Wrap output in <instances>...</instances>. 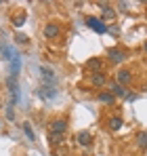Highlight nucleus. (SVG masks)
<instances>
[{
  "label": "nucleus",
  "mask_w": 147,
  "mask_h": 156,
  "mask_svg": "<svg viewBox=\"0 0 147 156\" xmlns=\"http://www.w3.org/2000/svg\"><path fill=\"white\" fill-rule=\"evenodd\" d=\"M109 129L111 131H120L122 129V118H118V116L111 118V120H109Z\"/></svg>",
  "instance_id": "obj_12"
},
{
  "label": "nucleus",
  "mask_w": 147,
  "mask_h": 156,
  "mask_svg": "<svg viewBox=\"0 0 147 156\" xmlns=\"http://www.w3.org/2000/svg\"><path fill=\"white\" fill-rule=\"evenodd\" d=\"M23 131H25V135H27L29 141H36V135H34V131H32V125H29V122H23Z\"/></svg>",
  "instance_id": "obj_14"
},
{
  "label": "nucleus",
  "mask_w": 147,
  "mask_h": 156,
  "mask_svg": "<svg viewBox=\"0 0 147 156\" xmlns=\"http://www.w3.org/2000/svg\"><path fill=\"white\" fill-rule=\"evenodd\" d=\"M78 144H80V146H88V144H91V135H88L86 131H80V133H78Z\"/></svg>",
  "instance_id": "obj_8"
},
{
  "label": "nucleus",
  "mask_w": 147,
  "mask_h": 156,
  "mask_svg": "<svg viewBox=\"0 0 147 156\" xmlns=\"http://www.w3.org/2000/svg\"><path fill=\"white\" fill-rule=\"evenodd\" d=\"M65 131H67V120H53V122H50V133L63 135Z\"/></svg>",
  "instance_id": "obj_3"
},
{
  "label": "nucleus",
  "mask_w": 147,
  "mask_h": 156,
  "mask_svg": "<svg viewBox=\"0 0 147 156\" xmlns=\"http://www.w3.org/2000/svg\"><path fill=\"white\" fill-rule=\"evenodd\" d=\"M145 51H147V42H145Z\"/></svg>",
  "instance_id": "obj_20"
},
{
  "label": "nucleus",
  "mask_w": 147,
  "mask_h": 156,
  "mask_svg": "<svg viewBox=\"0 0 147 156\" xmlns=\"http://www.w3.org/2000/svg\"><path fill=\"white\" fill-rule=\"evenodd\" d=\"M109 59L116 61V63H120V61H124V53L118 51V49H111V51H109Z\"/></svg>",
  "instance_id": "obj_7"
},
{
  "label": "nucleus",
  "mask_w": 147,
  "mask_h": 156,
  "mask_svg": "<svg viewBox=\"0 0 147 156\" xmlns=\"http://www.w3.org/2000/svg\"><path fill=\"white\" fill-rule=\"evenodd\" d=\"M36 93H38V97H42V99H46V101H50V99L57 97V89L50 87V84H42V87H38Z\"/></svg>",
  "instance_id": "obj_1"
},
{
  "label": "nucleus",
  "mask_w": 147,
  "mask_h": 156,
  "mask_svg": "<svg viewBox=\"0 0 147 156\" xmlns=\"http://www.w3.org/2000/svg\"><path fill=\"white\" fill-rule=\"evenodd\" d=\"M99 101H101V104H111V101H114V95H111V93H101V95H99Z\"/></svg>",
  "instance_id": "obj_15"
},
{
  "label": "nucleus",
  "mask_w": 147,
  "mask_h": 156,
  "mask_svg": "<svg viewBox=\"0 0 147 156\" xmlns=\"http://www.w3.org/2000/svg\"><path fill=\"white\" fill-rule=\"evenodd\" d=\"M116 76H118V84H126V82L130 80V72H126V70H122V72H118Z\"/></svg>",
  "instance_id": "obj_11"
},
{
  "label": "nucleus",
  "mask_w": 147,
  "mask_h": 156,
  "mask_svg": "<svg viewBox=\"0 0 147 156\" xmlns=\"http://www.w3.org/2000/svg\"><path fill=\"white\" fill-rule=\"evenodd\" d=\"M137 144H139L141 148H147V133H139V135H137Z\"/></svg>",
  "instance_id": "obj_16"
},
{
  "label": "nucleus",
  "mask_w": 147,
  "mask_h": 156,
  "mask_svg": "<svg viewBox=\"0 0 147 156\" xmlns=\"http://www.w3.org/2000/svg\"><path fill=\"white\" fill-rule=\"evenodd\" d=\"M63 141V135H59V133H50V144H61Z\"/></svg>",
  "instance_id": "obj_17"
},
{
  "label": "nucleus",
  "mask_w": 147,
  "mask_h": 156,
  "mask_svg": "<svg viewBox=\"0 0 147 156\" xmlns=\"http://www.w3.org/2000/svg\"><path fill=\"white\" fill-rule=\"evenodd\" d=\"M93 84H95V87H103V84H105V74H103V72L93 74Z\"/></svg>",
  "instance_id": "obj_10"
},
{
  "label": "nucleus",
  "mask_w": 147,
  "mask_h": 156,
  "mask_svg": "<svg viewBox=\"0 0 147 156\" xmlns=\"http://www.w3.org/2000/svg\"><path fill=\"white\" fill-rule=\"evenodd\" d=\"M86 23L93 27L97 34H105V32H107V26H105L101 19H97V17H88V19H86Z\"/></svg>",
  "instance_id": "obj_2"
},
{
  "label": "nucleus",
  "mask_w": 147,
  "mask_h": 156,
  "mask_svg": "<svg viewBox=\"0 0 147 156\" xmlns=\"http://www.w3.org/2000/svg\"><path fill=\"white\" fill-rule=\"evenodd\" d=\"M86 70H93L95 74H97V72H103V61H101V59H91V61L86 63Z\"/></svg>",
  "instance_id": "obj_5"
},
{
  "label": "nucleus",
  "mask_w": 147,
  "mask_h": 156,
  "mask_svg": "<svg viewBox=\"0 0 147 156\" xmlns=\"http://www.w3.org/2000/svg\"><path fill=\"white\" fill-rule=\"evenodd\" d=\"M57 34H59V27H57V26H53V23H50V26L44 27V36H46V38H55Z\"/></svg>",
  "instance_id": "obj_9"
},
{
  "label": "nucleus",
  "mask_w": 147,
  "mask_h": 156,
  "mask_svg": "<svg viewBox=\"0 0 147 156\" xmlns=\"http://www.w3.org/2000/svg\"><path fill=\"white\" fill-rule=\"evenodd\" d=\"M40 74H42V78H44V82H46V84H50V87L57 82V78H55V74H53V70H50V68H46V66H42V68H40Z\"/></svg>",
  "instance_id": "obj_4"
},
{
  "label": "nucleus",
  "mask_w": 147,
  "mask_h": 156,
  "mask_svg": "<svg viewBox=\"0 0 147 156\" xmlns=\"http://www.w3.org/2000/svg\"><path fill=\"white\" fill-rule=\"evenodd\" d=\"M101 11H103V17H105V19H114V17H116V11H114L109 4H101Z\"/></svg>",
  "instance_id": "obj_6"
},
{
  "label": "nucleus",
  "mask_w": 147,
  "mask_h": 156,
  "mask_svg": "<svg viewBox=\"0 0 147 156\" xmlns=\"http://www.w3.org/2000/svg\"><path fill=\"white\" fill-rule=\"evenodd\" d=\"M25 40H27V38H25L23 34H17V42H25Z\"/></svg>",
  "instance_id": "obj_19"
},
{
  "label": "nucleus",
  "mask_w": 147,
  "mask_h": 156,
  "mask_svg": "<svg viewBox=\"0 0 147 156\" xmlns=\"http://www.w3.org/2000/svg\"><path fill=\"white\" fill-rule=\"evenodd\" d=\"M111 95H114V97H124V95H126V91H124L122 84H114V89H111Z\"/></svg>",
  "instance_id": "obj_13"
},
{
  "label": "nucleus",
  "mask_w": 147,
  "mask_h": 156,
  "mask_svg": "<svg viewBox=\"0 0 147 156\" xmlns=\"http://www.w3.org/2000/svg\"><path fill=\"white\" fill-rule=\"evenodd\" d=\"M6 118H9V120H13V118H15V112H13V105H9V108H6Z\"/></svg>",
  "instance_id": "obj_18"
}]
</instances>
